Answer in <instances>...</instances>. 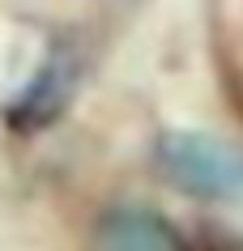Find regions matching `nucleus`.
Returning <instances> with one entry per match:
<instances>
[{
    "mask_svg": "<svg viewBox=\"0 0 243 251\" xmlns=\"http://www.w3.org/2000/svg\"><path fill=\"white\" fill-rule=\"evenodd\" d=\"M154 158L158 171L184 192L243 200V145L205 132H166Z\"/></svg>",
    "mask_w": 243,
    "mask_h": 251,
    "instance_id": "obj_1",
    "label": "nucleus"
},
{
    "mask_svg": "<svg viewBox=\"0 0 243 251\" xmlns=\"http://www.w3.org/2000/svg\"><path fill=\"white\" fill-rule=\"evenodd\" d=\"M90 251H179V238L158 213L115 209L94 226Z\"/></svg>",
    "mask_w": 243,
    "mask_h": 251,
    "instance_id": "obj_2",
    "label": "nucleus"
}]
</instances>
